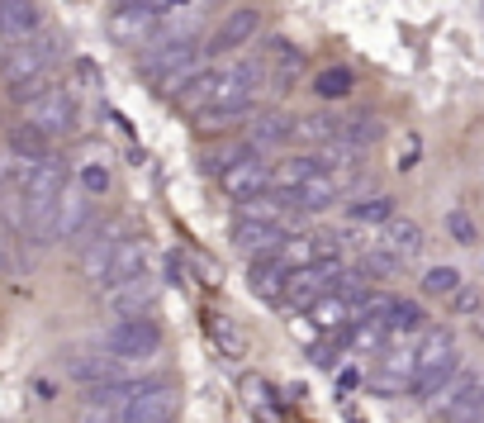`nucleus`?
I'll use <instances>...</instances> for the list:
<instances>
[{
  "label": "nucleus",
  "instance_id": "1",
  "mask_svg": "<svg viewBox=\"0 0 484 423\" xmlns=\"http://www.w3.org/2000/svg\"><path fill=\"white\" fill-rule=\"evenodd\" d=\"M461 357H456V338L447 329H427L418 343V376H413V400H432L456 380Z\"/></svg>",
  "mask_w": 484,
  "mask_h": 423
},
{
  "label": "nucleus",
  "instance_id": "2",
  "mask_svg": "<svg viewBox=\"0 0 484 423\" xmlns=\"http://www.w3.org/2000/svg\"><path fill=\"white\" fill-rule=\"evenodd\" d=\"M162 347V329L152 319H115L105 329V352L115 362H147Z\"/></svg>",
  "mask_w": 484,
  "mask_h": 423
},
{
  "label": "nucleus",
  "instance_id": "3",
  "mask_svg": "<svg viewBox=\"0 0 484 423\" xmlns=\"http://www.w3.org/2000/svg\"><path fill=\"white\" fill-rule=\"evenodd\" d=\"M195 67H200V44H195V38H171V44L152 48L143 58V72L162 76V91H167V95L181 86L186 76H195Z\"/></svg>",
  "mask_w": 484,
  "mask_h": 423
},
{
  "label": "nucleus",
  "instance_id": "4",
  "mask_svg": "<svg viewBox=\"0 0 484 423\" xmlns=\"http://www.w3.org/2000/svg\"><path fill=\"white\" fill-rule=\"evenodd\" d=\"M52 62V38H29V44H15L0 52V81L5 86H34V81H44Z\"/></svg>",
  "mask_w": 484,
  "mask_h": 423
},
{
  "label": "nucleus",
  "instance_id": "5",
  "mask_svg": "<svg viewBox=\"0 0 484 423\" xmlns=\"http://www.w3.org/2000/svg\"><path fill=\"white\" fill-rule=\"evenodd\" d=\"M176 414H181V395L171 380H143L138 395L123 404L119 423H171Z\"/></svg>",
  "mask_w": 484,
  "mask_h": 423
},
{
  "label": "nucleus",
  "instance_id": "6",
  "mask_svg": "<svg viewBox=\"0 0 484 423\" xmlns=\"http://www.w3.org/2000/svg\"><path fill=\"white\" fill-rule=\"evenodd\" d=\"M72 95L67 91H44V95H34V100H24V124L38 129L44 139H62V133H72Z\"/></svg>",
  "mask_w": 484,
  "mask_h": 423
},
{
  "label": "nucleus",
  "instance_id": "7",
  "mask_svg": "<svg viewBox=\"0 0 484 423\" xmlns=\"http://www.w3.org/2000/svg\"><path fill=\"white\" fill-rule=\"evenodd\" d=\"M143 380H105V386H86L81 395V423H119L123 404L138 395Z\"/></svg>",
  "mask_w": 484,
  "mask_h": 423
},
{
  "label": "nucleus",
  "instance_id": "8",
  "mask_svg": "<svg viewBox=\"0 0 484 423\" xmlns=\"http://www.w3.org/2000/svg\"><path fill=\"white\" fill-rule=\"evenodd\" d=\"M413 376H418V347L399 343V347L385 352V362L376 366L370 390H380V395H409L413 390Z\"/></svg>",
  "mask_w": 484,
  "mask_h": 423
},
{
  "label": "nucleus",
  "instance_id": "9",
  "mask_svg": "<svg viewBox=\"0 0 484 423\" xmlns=\"http://www.w3.org/2000/svg\"><path fill=\"white\" fill-rule=\"evenodd\" d=\"M119 224H105V228H95V234L81 243V257H76V267H81V276H86L91 285H105L109 276V262H115V252H119Z\"/></svg>",
  "mask_w": 484,
  "mask_h": 423
},
{
  "label": "nucleus",
  "instance_id": "10",
  "mask_svg": "<svg viewBox=\"0 0 484 423\" xmlns=\"http://www.w3.org/2000/svg\"><path fill=\"white\" fill-rule=\"evenodd\" d=\"M91 214H95V204L91 196L81 186H67L62 190V200H58V219H52V243H72L86 234V224H91Z\"/></svg>",
  "mask_w": 484,
  "mask_h": 423
},
{
  "label": "nucleus",
  "instance_id": "11",
  "mask_svg": "<svg viewBox=\"0 0 484 423\" xmlns=\"http://www.w3.org/2000/svg\"><path fill=\"white\" fill-rule=\"evenodd\" d=\"M247 148L261 157L266 148H281V143H290L295 139V119H290L285 110H257L252 119H247Z\"/></svg>",
  "mask_w": 484,
  "mask_h": 423
},
{
  "label": "nucleus",
  "instance_id": "12",
  "mask_svg": "<svg viewBox=\"0 0 484 423\" xmlns=\"http://www.w3.org/2000/svg\"><path fill=\"white\" fill-rule=\"evenodd\" d=\"M285 243H290L285 224H247V219L233 224V248H242L252 257H281Z\"/></svg>",
  "mask_w": 484,
  "mask_h": 423
},
{
  "label": "nucleus",
  "instance_id": "13",
  "mask_svg": "<svg viewBox=\"0 0 484 423\" xmlns=\"http://www.w3.org/2000/svg\"><path fill=\"white\" fill-rule=\"evenodd\" d=\"M257 29H261V10H257V5H238V10H233V15H224V24L214 29L210 52H233V48L252 44Z\"/></svg>",
  "mask_w": 484,
  "mask_h": 423
},
{
  "label": "nucleus",
  "instance_id": "14",
  "mask_svg": "<svg viewBox=\"0 0 484 423\" xmlns=\"http://www.w3.org/2000/svg\"><path fill=\"white\" fill-rule=\"evenodd\" d=\"M38 34V5L34 0H0V44L15 48V44H29Z\"/></svg>",
  "mask_w": 484,
  "mask_h": 423
},
{
  "label": "nucleus",
  "instance_id": "15",
  "mask_svg": "<svg viewBox=\"0 0 484 423\" xmlns=\"http://www.w3.org/2000/svg\"><path fill=\"white\" fill-rule=\"evenodd\" d=\"M218 186H224L233 200L266 196V190H271V167H266L261 157H247V162H238L233 172H224V176H218Z\"/></svg>",
  "mask_w": 484,
  "mask_h": 423
},
{
  "label": "nucleus",
  "instance_id": "16",
  "mask_svg": "<svg viewBox=\"0 0 484 423\" xmlns=\"http://www.w3.org/2000/svg\"><path fill=\"white\" fill-rule=\"evenodd\" d=\"M105 295H109V309H115L119 319H147L152 305H157V281L138 276V281L119 285V291H105Z\"/></svg>",
  "mask_w": 484,
  "mask_h": 423
},
{
  "label": "nucleus",
  "instance_id": "17",
  "mask_svg": "<svg viewBox=\"0 0 484 423\" xmlns=\"http://www.w3.org/2000/svg\"><path fill=\"white\" fill-rule=\"evenodd\" d=\"M138 276H147V243L143 238H123L115 262H109V276H105V291H119Z\"/></svg>",
  "mask_w": 484,
  "mask_h": 423
},
{
  "label": "nucleus",
  "instance_id": "18",
  "mask_svg": "<svg viewBox=\"0 0 484 423\" xmlns=\"http://www.w3.org/2000/svg\"><path fill=\"white\" fill-rule=\"evenodd\" d=\"M484 409V380L480 376H461L447 395V409H441V419L447 423H475Z\"/></svg>",
  "mask_w": 484,
  "mask_h": 423
},
{
  "label": "nucleus",
  "instance_id": "19",
  "mask_svg": "<svg viewBox=\"0 0 484 423\" xmlns=\"http://www.w3.org/2000/svg\"><path fill=\"white\" fill-rule=\"evenodd\" d=\"M380 248L399 257V262H409V257H418L423 252V224L418 219H404V214H394L390 224H385V234H380Z\"/></svg>",
  "mask_w": 484,
  "mask_h": 423
},
{
  "label": "nucleus",
  "instance_id": "20",
  "mask_svg": "<svg viewBox=\"0 0 484 423\" xmlns=\"http://www.w3.org/2000/svg\"><path fill=\"white\" fill-rule=\"evenodd\" d=\"M323 172L318 167V157H285L281 167H271V196H290V190H299V186H309L313 176Z\"/></svg>",
  "mask_w": 484,
  "mask_h": 423
},
{
  "label": "nucleus",
  "instance_id": "21",
  "mask_svg": "<svg viewBox=\"0 0 484 423\" xmlns=\"http://www.w3.org/2000/svg\"><path fill=\"white\" fill-rule=\"evenodd\" d=\"M285 285H290V267L281 257H252V295L285 299Z\"/></svg>",
  "mask_w": 484,
  "mask_h": 423
},
{
  "label": "nucleus",
  "instance_id": "22",
  "mask_svg": "<svg viewBox=\"0 0 484 423\" xmlns=\"http://www.w3.org/2000/svg\"><path fill=\"white\" fill-rule=\"evenodd\" d=\"M171 105H181V110H210L214 105V72H195V76H186L181 86H176L171 95H167Z\"/></svg>",
  "mask_w": 484,
  "mask_h": 423
},
{
  "label": "nucleus",
  "instance_id": "23",
  "mask_svg": "<svg viewBox=\"0 0 484 423\" xmlns=\"http://www.w3.org/2000/svg\"><path fill=\"white\" fill-rule=\"evenodd\" d=\"M380 139H385V119H376V115H352V119H342V133H337V143L352 148V153H361V148L380 143Z\"/></svg>",
  "mask_w": 484,
  "mask_h": 423
},
{
  "label": "nucleus",
  "instance_id": "24",
  "mask_svg": "<svg viewBox=\"0 0 484 423\" xmlns=\"http://www.w3.org/2000/svg\"><path fill=\"white\" fill-rule=\"evenodd\" d=\"M337 133H342V119H337V115H328V110L295 119V139L313 143V148H333V143H337Z\"/></svg>",
  "mask_w": 484,
  "mask_h": 423
},
{
  "label": "nucleus",
  "instance_id": "25",
  "mask_svg": "<svg viewBox=\"0 0 484 423\" xmlns=\"http://www.w3.org/2000/svg\"><path fill=\"white\" fill-rule=\"evenodd\" d=\"M123 362H115L109 352H100V357H76L72 366H67V376L81 380V386H105V380H119Z\"/></svg>",
  "mask_w": 484,
  "mask_h": 423
},
{
  "label": "nucleus",
  "instance_id": "26",
  "mask_svg": "<svg viewBox=\"0 0 484 423\" xmlns=\"http://www.w3.org/2000/svg\"><path fill=\"white\" fill-rule=\"evenodd\" d=\"M427 323V314H423V305H413V299H394L390 305V314H385V333L394 338V343H404L409 333H418Z\"/></svg>",
  "mask_w": 484,
  "mask_h": 423
},
{
  "label": "nucleus",
  "instance_id": "27",
  "mask_svg": "<svg viewBox=\"0 0 484 423\" xmlns=\"http://www.w3.org/2000/svg\"><path fill=\"white\" fill-rule=\"evenodd\" d=\"M318 299H323V281H318V271H313V267H304V271H290V285H285V305H295V309H313Z\"/></svg>",
  "mask_w": 484,
  "mask_h": 423
},
{
  "label": "nucleus",
  "instance_id": "28",
  "mask_svg": "<svg viewBox=\"0 0 484 423\" xmlns=\"http://www.w3.org/2000/svg\"><path fill=\"white\" fill-rule=\"evenodd\" d=\"M247 157H257L252 148H247V139H228V143L210 148V153L200 157V167L210 172V176H224V172H233V167H238V162H247Z\"/></svg>",
  "mask_w": 484,
  "mask_h": 423
},
{
  "label": "nucleus",
  "instance_id": "29",
  "mask_svg": "<svg viewBox=\"0 0 484 423\" xmlns=\"http://www.w3.org/2000/svg\"><path fill=\"white\" fill-rule=\"evenodd\" d=\"M204 329H210V338L218 343L224 357H247V333L228 319V314H210V323H204Z\"/></svg>",
  "mask_w": 484,
  "mask_h": 423
},
{
  "label": "nucleus",
  "instance_id": "30",
  "mask_svg": "<svg viewBox=\"0 0 484 423\" xmlns=\"http://www.w3.org/2000/svg\"><path fill=\"white\" fill-rule=\"evenodd\" d=\"M309 319H313L323 333H337V329H347V323H352V305H347L342 295H323V299L309 309Z\"/></svg>",
  "mask_w": 484,
  "mask_h": 423
},
{
  "label": "nucleus",
  "instance_id": "31",
  "mask_svg": "<svg viewBox=\"0 0 484 423\" xmlns=\"http://www.w3.org/2000/svg\"><path fill=\"white\" fill-rule=\"evenodd\" d=\"M352 86H356L352 67H323V72L313 76V95H318V100H347Z\"/></svg>",
  "mask_w": 484,
  "mask_h": 423
},
{
  "label": "nucleus",
  "instance_id": "32",
  "mask_svg": "<svg viewBox=\"0 0 484 423\" xmlns=\"http://www.w3.org/2000/svg\"><path fill=\"white\" fill-rule=\"evenodd\" d=\"M394 204H399L394 196H366V200H356L347 214H352V224H390Z\"/></svg>",
  "mask_w": 484,
  "mask_h": 423
},
{
  "label": "nucleus",
  "instance_id": "33",
  "mask_svg": "<svg viewBox=\"0 0 484 423\" xmlns=\"http://www.w3.org/2000/svg\"><path fill=\"white\" fill-rule=\"evenodd\" d=\"M10 153L24 157V162H44V157H48V139H44L38 129L20 124V129H10Z\"/></svg>",
  "mask_w": 484,
  "mask_h": 423
},
{
  "label": "nucleus",
  "instance_id": "34",
  "mask_svg": "<svg viewBox=\"0 0 484 423\" xmlns=\"http://www.w3.org/2000/svg\"><path fill=\"white\" fill-rule=\"evenodd\" d=\"M456 291H461V271L456 267H427L423 295H456Z\"/></svg>",
  "mask_w": 484,
  "mask_h": 423
},
{
  "label": "nucleus",
  "instance_id": "35",
  "mask_svg": "<svg viewBox=\"0 0 484 423\" xmlns=\"http://www.w3.org/2000/svg\"><path fill=\"white\" fill-rule=\"evenodd\" d=\"M275 214H281L275 196H252L238 204V219H247V224H275Z\"/></svg>",
  "mask_w": 484,
  "mask_h": 423
},
{
  "label": "nucleus",
  "instance_id": "36",
  "mask_svg": "<svg viewBox=\"0 0 484 423\" xmlns=\"http://www.w3.org/2000/svg\"><path fill=\"white\" fill-rule=\"evenodd\" d=\"M81 190H86L91 200L105 196V190H109V167H100V162H86V167H81Z\"/></svg>",
  "mask_w": 484,
  "mask_h": 423
},
{
  "label": "nucleus",
  "instance_id": "37",
  "mask_svg": "<svg viewBox=\"0 0 484 423\" xmlns=\"http://www.w3.org/2000/svg\"><path fill=\"white\" fill-rule=\"evenodd\" d=\"M447 234L456 243H475V224H470L465 210H447Z\"/></svg>",
  "mask_w": 484,
  "mask_h": 423
},
{
  "label": "nucleus",
  "instance_id": "38",
  "mask_svg": "<svg viewBox=\"0 0 484 423\" xmlns=\"http://www.w3.org/2000/svg\"><path fill=\"white\" fill-rule=\"evenodd\" d=\"M167 276H171L176 285H181V281H186V267H181V257H176V252L167 257Z\"/></svg>",
  "mask_w": 484,
  "mask_h": 423
},
{
  "label": "nucleus",
  "instance_id": "39",
  "mask_svg": "<svg viewBox=\"0 0 484 423\" xmlns=\"http://www.w3.org/2000/svg\"><path fill=\"white\" fill-rule=\"evenodd\" d=\"M162 10H186V0H167V5H162Z\"/></svg>",
  "mask_w": 484,
  "mask_h": 423
}]
</instances>
